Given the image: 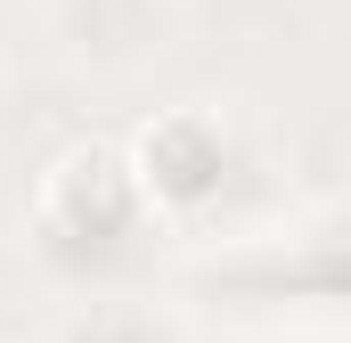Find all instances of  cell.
Here are the masks:
<instances>
[{
  "mask_svg": "<svg viewBox=\"0 0 351 343\" xmlns=\"http://www.w3.org/2000/svg\"><path fill=\"white\" fill-rule=\"evenodd\" d=\"M262 294H294V303H351V237H311L294 254L254 270Z\"/></svg>",
  "mask_w": 351,
  "mask_h": 343,
  "instance_id": "cell-3",
  "label": "cell"
},
{
  "mask_svg": "<svg viewBox=\"0 0 351 343\" xmlns=\"http://www.w3.org/2000/svg\"><path fill=\"white\" fill-rule=\"evenodd\" d=\"M58 343H172V327L156 319V311H131V303H98V311H82L74 327Z\"/></svg>",
  "mask_w": 351,
  "mask_h": 343,
  "instance_id": "cell-4",
  "label": "cell"
},
{
  "mask_svg": "<svg viewBox=\"0 0 351 343\" xmlns=\"http://www.w3.org/2000/svg\"><path fill=\"white\" fill-rule=\"evenodd\" d=\"M131 172H139V188H147V204H156V213H180V221H188V213H204V204L229 188L237 147H229V131H221L213 115L172 106V115H156V123L139 131Z\"/></svg>",
  "mask_w": 351,
  "mask_h": 343,
  "instance_id": "cell-2",
  "label": "cell"
},
{
  "mask_svg": "<svg viewBox=\"0 0 351 343\" xmlns=\"http://www.w3.org/2000/svg\"><path fill=\"white\" fill-rule=\"evenodd\" d=\"M33 229H41V254L49 261L106 270V261L139 254V237L156 229V204H147L131 156H114V147H66L49 164V180H41Z\"/></svg>",
  "mask_w": 351,
  "mask_h": 343,
  "instance_id": "cell-1",
  "label": "cell"
}]
</instances>
